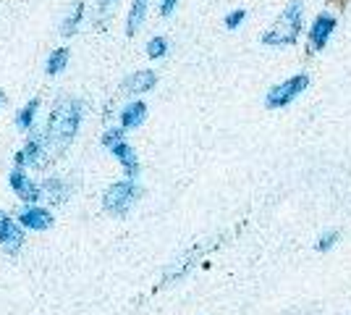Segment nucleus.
<instances>
[{
    "label": "nucleus",
    "instance_id": "ddd939ff",
    "mask_svg": "<svg viewBox=\"0 0 351 315\" xmlns=\"http://www.w3.org/2000/svg\"><path fill=\"white\" fill-rule=\"evenodd\" d=\"M155 82H158V76L152 74V71H136L134 76L126 79V90L132 92H147L155 87Z\"/></svg>",
    "mask_w": 351,
    "mask_h": 315
},
{
    "label": "nucleus",
    "instance_id": "f3484780",
    "mask_svg": "<svg viewBox=\"0 0 351 315\" xmlns=\"http://www.w3.org/2000/svg\"><path fill=\"white\" fill-rule=\"evenodd\" d=\"M37 100H32L29 105H24V108H21V113H19V119H16V126H19V129H24V132H27V129H29L32 124H34V116H37Z\"/></svg>",
    "mask_w": 351,
    "mask_h": 315
},
{
    "label": "nucleus",
    "instance_id": "20e7f679",
    "mask_svg": "<svg viewBox=\"0 0 351 315\" xmlns=\"http://www.w3.org/2000/svg\"><path fill=\"white\" fill-rule=\"evenodd\" d=\"M309 87V76L307 74H296L291 79H286V82H280L276 84L273 90L267 92V97H265V105L267 108H286L289 103H293L302 92Z\"/></svg>",
    "mask_w": 351,
    "mask_h": 315
},
{
    "label": "nucleus",
    "instance_id": "9d476101",
    "mask_svg": "<svg viewBox=\"0 0 351 315\" xmlns=\"http://www.w3.org/2000/svg\"><path fill=\"white\" fill-rule=\"evenodd\" d=\"M145 116H147V105L142 100H134V103H129L121 110V124H123V129H136V126L145 124Z\"/></svg>",
    "mask_w": 351,
    "mask_h": 315
},
{
    "label": "nucleus",
    "instance_id": "7ed1b4c3",
    "mask_svg": "<svg viewBox=\"0 0 351 315\" xmlns=\"http://www.w3.org/2000/svg\"><path fill=\"white\" fill-rule=\"evenodd\" d=\"M136 197H139L136 181L134 179L116 181L113 187H108V192H105V197H103V205H105V210L113 213V215H126Z\"/></svg>",
    "mask_w": 351,
    "mask_h": 315
},
{
    "label": "nucleus",
    "instance_id": "f8f14e48",
    "mask_svg": "<svg viewBox=\"0 0 351 315\" xmlns=\"http://www.w3.org/2000/svg\"><path fill=\"white\" fill-rule=\"evenodd\" d=\"M147 3H149V0H134V3H132L129 21H126V34H129V37H134V34H136V30L142 27L145 14H147Z\"/></svg>",
    "mask_w": 351,
    "mask_h": 315
},
{
    "label": "nucleus",
    "instance_id": "0eeeda50",
    "mask_svg": "<svg viewBox=\"0 0 351 315\" xmlns=\"http://www.w3.org/2000/svg\"><path fill=\"white\" fill-rule=\"evenodd\" d=\"M21 244H24V231L19 229L16 221H11V215L0 213V247L8 253H16V250H21Z\"/></svg>",
    "mask_w": 351,
    "mask_h": 315
},
{
    "label": "nucleus",
    "instance_id": "a211bd4d",
    "mask_svg": "<svg viewBox=\"0 0 351 315\" xmlns=\"http://www.w3.org/2000/svg\"><path fill=\"white\" fill-rule=\"evenodd\" d=\"M165 53H168L165 37H152V40L147 43V56H149V58H162Z\"/></svg>",
    "mask_w": 351,
    "mask_h": 315
},
{
    "label": "nucleus",
    "instance_id": "f257e3e1",
    "mask_svg": "<svg viewBox=\"0 0 351 315\" xmlns=\"http://www.w3.org/2000/svg\"><path fill=\"white\" fill-rule=\"evenodd\" d=\"M82 124V105L76 100H60L50 119H47V129H45V142L56 150H63L66 145H71L73 135Z\"/></svg>",
    "mask_w": 351,
    "mask_h": 315
},
{
    "label": "nucleus",
    "instance_id": "1a4fd4ad",
    "mask_svg": "<svg viewBox=\"0 0 351 315\" xmlns=\"http://www.w3.org/2000/svg\"><path fill=\"white\" fill-rule=\"evenodd\" d=\"M19 221H21V226H24V229H32V231H45L47 226L53 224V215H50V213H47L45 208H37V205H32V208L21 210Z\"/></svg>",
    "mask_w": 351,
    "mask_h": 315
},
{
    "label": "nucleus",
    "instance_id": "5701e85b",
    "mask_svg": "<svg viewBox=\"0 0 351 315\" xmlns=\"http://www.w3.org/2000/svg\"><path fill=\"white\" fill-rule=\"evenodd\" d=\"M0 105H3V95H0Z\"/></svg>",
    "mask_w": 351,
    "mask_h": 315
},
{
    "label": "nucleus",
    "instance_id": "2eb2a0df",
    "mask_svg": "<svg viewBox=\"0 0 351 315\" xmlns=\"http://www.w3.org/2000/svg\"><path fill=\"white\" fill-rule=\"evenodd\" d=\"M45 189L50 192L53 202H66V197H69V184L60 179V176H53V179L45 181Z\"/></svg>",
    "mask_w": 351,
    "mask_h": 315
},
{
    "label": "nucleus",
    "instance_id": "dca6fc26",
    "mask_svg": "<svg viewBox=\"0 0 351 315\" xmlns=\"http://www.w3.org/2000/svg\"><path fill=\"white\" fill-rule=\"evenodd\" d=\"M66 63H69V50L60 47V50H56V53H50V58H47V63H45V71H47L50 76H56L66 69Z\"/></svg>",
    "mask_w": 351,
    "mask_h": 315
},
{
    "label": "nucleus",
    "instance_id": "6e6552de",
    "mask_svg": "<svg viewBox=\"0 0 351 315\" xmlns=\"http://www.w3.org/2000/svg\"><path fill=\"white\" fill-rule=\"evenodd\" d=\"M8 181H11L14 192H16L19 197H21L24 202H32V205H34V202L40 200V187H37V184H34V181H32L29 176H27V174L21 171V168H19V165H16L14 171H11V176H8Z\"/></svg>",
    "mask_w": 351,
    "mask_h": 315
},
{
    "label": "nucleus",
    "instance_id": "39448f33",
    "mask_svg": "<svg viewBox=\"0 0 351 315\" xmlns=\"http://www.w3.org/2000/svg\"><path fill=\"white\" fill-rule=\"evenodd\" d=\"M105 148H110L113 152V158L121 161V165L126 168V174H129V179H136V174H139V163H136V152L134 148L123 139V132L121 129H113V132H108L103 137Z\"/></svg>",
    "mask_w": 351,
    "mask_h": 315
},
{
    "label": "nucleus",
    "instance_id": "aec40b11",
    "mask_svg": "<svg viewBox=\"0 0 351 315\" xmlns=\"http://www.w3.org/2000/svg\"><path fill=\"white\" fill-rule=\"evenodd\" d=\"M244 19H247V11H244V8H239V11H234V14L226 16V27H228V30H236V27H239Z\"/></svg>",
    "mask_w": 351,
    "mask_h": 315
},
{
    "label": "nucleus",
    "instance_id": "4be33fe9",
    "mask_svg": "<svg viewBox=\"0 0 351 315\" xmlns=\"http://www.w3.org/2000/svg\"><path fill=\"white\" fill-rule=\"evenodd\" d=\"M113 5H116V0H100V11H103V14H108Z\"/></svg>",
    "mask_w": 351,
    "mask_h": 315
},
{
    "label": "nucleus",
    "instance_id": "412c9836",
    "mask_svg": "<svg viewBox=\"0 0 351 315\" xmlns=\"http://www.w3.org/2000/svg\"><path fill=\"white\" fill-rule=\"evenodd\" d=\"M176 3H178V0H162V3H160V14L162 16H171V14H173V8H176Z\"/></svg>",
    "mask_w": 351,
    "mask_h": 315
},
{
    "label": "nucleus",
    "instance_id": "4468645a",
    "mask_svg": "<svg viewBox=\"0 0 351 315\" xmlns=\"http://www.w3.org/2000/svg\"><path fill=\"white\" fill-rule=\"evenodd\" d=\"M82 19H84V3H76V5H73V11L66 16V21H63L60 34H63V37H71V34H76V30H79V21H82Z\"/></svg>",
    "mask_w": 351,
    "mask_h": 315
},
{
    "label": "nucleus",
    "instance_id": "9b49d317",
    "mask_svg": "<svg viewBox=\"0 0 351 315\" xmlns=\"http://www.w3.org/2000/svg\"><path fill=\"white\" fill-rule=\"evenodd\" d=\"M43 158H45V152H43V142L40 139H29L27 142V148L16 155V165L21 168L24 163H29V165H43Z\"/></svg>",
    "mask_w": 351,
    "mask_h": 315
},
{
    "label": "nucleus",
    "instance_id": "6ab92c4d",
    "mask_svg": "<svg viewBox=\"0 0 351 315\" xmlns=\"http://www.w3.org/2000/svg\"><path fill=\"white\" fill-rule=\"evenodd\" d=\"M336 240H338V231H328V234H322L320 240H317V244H315V247H317L320 253H325V250H330V247L336 244Z\"/></svg>",
    "mask_w": 351,
    "mask_h": 315
},
{
    "label": "nucleus",
    "instance_id": "f03ea898",
    "mask_svg": "<svg viewBox=\"0 0 351 315\" xmlns=\"http://www.w3.org/2000/svg\"><path fill=\"white\" fill-rule=\"evenodd\" d=\"M302 0H291L280 16L276 19V24L263 34V45L270 47H286L293 45L299 40V32H302Z\"/></svg>",
    "mask_w": 351,
    "mask_h": 315
},
{
    "label": "nucleus",
    "instance_id": "423d86ee",
    "mask_svg": "<svg viewBox=\"0 0 351 315\" xmlns=\"http://www.w3.org/2000/svg\"><path fill=\"white\" fill-rule=\"evenodd\" d=\"M333 30H336V19L330 14H320L312 21V27H309V47L312 50H322V47L328 45Z\"/></svg>",
    "mask_w": 351,
    "mask_h": 315
}]
</instances>
